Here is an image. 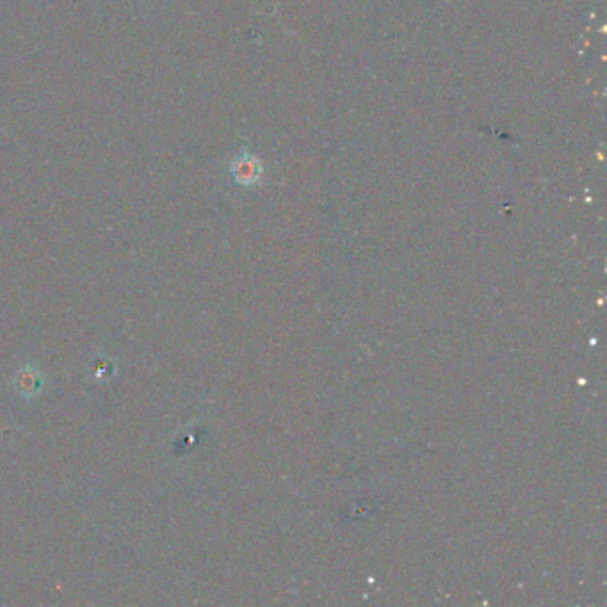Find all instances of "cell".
I'll return each instance as SVG.
<instances>
[{
  "label": "cell",
  "instance_id": "cell-1",
  "mask_svg": "<svg viewBox=\"0 0 607 607\" xmlns=\"http://www.w3.org/2000/svg\"><path fill=\"white\" fill-rule=\"evenodd\" d=\"M38 376L33 373V371H22V373L18 374V390L20 392H24L25 396H29L31 392L38 389Z\"/></svg>",
  "mask_w": 607,
  "mask_h": 607
}]
</instances>
